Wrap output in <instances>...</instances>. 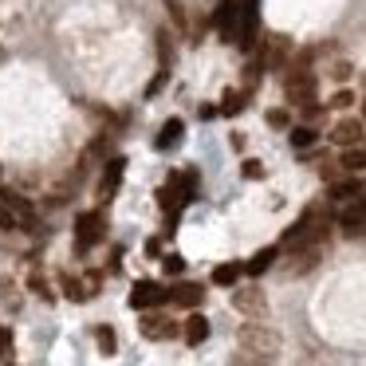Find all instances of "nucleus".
Returning a JSON list of instances; mask_svg holds the SVG:
<instances>
[{"label": "nucleus", "instance_id": "a878e982", "mask_svg": "<svg viewBox=\"0 0 366 366\" xmlns=\"http://www.w3.org/2000/svg\"><path fill=\"white\" fill-rule=\"evenodd\" d=\"M268 127L272 130H287V111H268Z\"/></svg>", "mask_w": 366, "mask_h": 366}, {"label": "nucleus", "instance_id": "f03ea898", "mask_svg": "<svg viewBox=\"0 0 366 366\" xmlns=\"http://www.w3.org/2000/svg\"><path fill=\"white\" fill-rule=\"evenodd\" d=\"M323 237H327V217L307 213V217H300V221L284 232V244L287 248H319V240H323Z\"/></svg>", "mask_w": 366, "mask_h": 366}, {"label": "nucleus", "instance_id": "5701e85b", "mask_svg": "<svg viewBox=\"0 0 366 366\" xmlns=\"http://www.w3.org/2000/svg\"><path fill=\"white\" fill-rule=\"evenodd\" d=\"M16 224H20V217H16V209H12V201L9 205L0 201V229H16Z\"/></svg>", "mask_w": 366, "mask_h": 366}, {"label": "nucleus", "instance_id": "f3484780", "mask_svg": "<svg viewBox=\"0 0 366 366\" xmlns=\"http://www.w3.org/2000/svg\"><path fill=\"white\" fill-rule=\"evenodd\" d=\"M272 260H276V248H260V252L244 264V272H248V276H264V272L272 268Z\"/></svg>", "mask_w": 366, "mask_h": 366}, {"label": "nucleus", "instance_id": "423d86ee", "mask_svg": "<svg viewBox=\"0 0 366 366\" xmlns=\"http://www.w3.org/2000/svg\"><path fill=\"white\" fill-rule=\"evenodd\" d=\"M287 51H292V40H287V36H268L264 48H260V67L264 71H284Z\"/></svg>", "mask_w": 366, "mask_h": 366}, {"label": "nucleus", "instance_id": "9b49d317", "mask_svg": "<svg viewBox=\"0 0 366 366\" xmlns=\"http://www.w3.org/2000/svg\"><path fill=\"white\" fill-rule=\"evenodd\" d=\"M122 169H127V162H122V158L107 162V169H103V182H99V201H111L114 193H119V185H122Z\"/></svg>", "mask_w": 366, "mask_h": 366}, {"label": "nucleus", "instance_id": "2f4dec72", "mask_svg": "<svg viewBox=\"0 0 366 366\" xmlns=\"http://www.w3.org/2000/svg\"><path fill=\"white\" fill-rule=\"evenodd\" d=\"M221 114V107H213V103H201V119H217Z\"/></svg>", "mask_w": 366, "mask_h": 366}, {"label": "nucleus", "instance_id": "0eeeda50", "mask_svg": "<svg viewBox=\"0 0 366 366\" xmlns=\"http://www.w3.org/2000/svg\"><path fill=\"white\" fill-rule=\"evenodd\" d=\"M166 300H169V292L162 284H154V280H138L134 292H130V307L134 311H150V307H158V303H166Z\"/></svg>", "mask_w": 366, "mask_h": 366}, {"label": "nucleus", "instance_id": "4be33fe9", "mask_svg": "<svg viewBox=\"0 0 366 366\" xmlns=\"http://www.w3.org/2000/svg\"><path fill=\"white\" fill-rule=\"evenodd\" d=\"M95 339H99V350H103V355H114V350H119V339H114L111 327H99Z\"/></svg>", "mask_w": 366, "mask_h": 366}, {"label": "nucleus", "instance_id": "c756f323", "mask_svg": "<svg viewBox=\"0 0 366 366\" xmlns=\"http://www.w3.org/2000/svg\"><path fill=\"white\" fill-rule=\"evenodd\" d=\"M240 169H244V177H264V166H260V162H256V158H248V162H244V166H240Z\"/></svg>", "mask_w": 366, "mask_h": 366}, {"label": "nucleus", "instance_id": "4468645a", "mask_svg": "<svg viewBox=\"0 0 366 366\" xmlns=\"http://www.w3.org/2000/svg\"><path fill=\"white\" fill-rule=\"evenodd\" d=\"M205 339H209V319L205 315H189L185 319V342H189V347H201Z\"/></svg>", "mask_w": 366, "mask_h": 366}, {"label": "nucleus", "instance_id": "aec40b11", "mask_svg": "<svg viewBox=\"0 0 366 366\" xmlns=\"http://www.w3.org/2000/svg\"><path fill=\"white\" fill-rule=\"evenodd\" d=\"M244 103H248V95H240V91H224V99H221V114H237Z\"/></svg>", "mask_w": 366, "mask_h": 366}, {"label": "nucleus", "instance_id": "a211bd4d", "mask_svg": "<svg viewBox=\"0 0 366 366\" xmlns=\"http://www.w3.org/2000/svg\"><path fill=\"white\" fill-rule=\"evenodd\" d=\"M240 272H244V264H221V268H213V284L217 287H232L240 280Z\"/></svg>", "mask_w": 366, "mask_h": 366}, {"label": "nucleus", "instance_id": "2eb2a0df", "mask_svg": "<svg viewBox=\"0 0 366 366\" xmlns=\"http://www.w3.org/2000/svg\"><path fill=\"white\" fill-rule=\"evenodd\" d=\"M201 295H205V292H201L197 284H177L174 292H169V300H174L177 307H197V303H201Z\"/></svg>", "mask_w": 366, "mask_h": 366}, {"label": "nucleus", "instance_id": "f8f14e48", "mask_svg": "<svg viewBox=\"0 0 366 366\" xmlns=\"http://www.w3.org/2000/svg\"><path fill=\"white\" fill-rule=\"evenodd\" d=\"M64 292H67V300L83 303L99 292V280L95 276H64Z\"/></svg>", "mask_w": 366, "mask_h": 366}, {"label": "nucleus", "instance_id": "412c9836", "mask_svg": "<svg viewBox=\"0 0 366 366\" xmlns=\"http://www.w3.org/2000/svg\"><path fill=\"white\" fill-rule=\"evenodd\" d=\"M342 169H350V174H358V169H366V150H347L342 154Z\"/></svg>", "mask_w": 366, "mask_h": 366}, {"label": "nucleus", "instance_id": "7ed1b4c3", "mask_svg": "<svg viewBox=\"0 0 366 366\" xmlns=\"http://www.w3.org/2000/svg\"><path fill=\"white\" fill-rule=\"evenodd\" d=\"M287 103L315 107V75L303 71V64H295L292 71H287Z\"/></svg>", "mask_w": 366, "mask_h": 366}, {"label": "nucleus", "instance_id": "dca6fc26", "mask_svg": "<svg viewBox=\"0 0 366 366\" xmlns=\"http://www.w3.org/2000/svg\"><path fill=\"white\" fill-rule=\"evenodd\" d=\"M182 134H185L182 119H169L166 127H162V134H158V150H169V146H177V142H182Z\"/></svg>", "mask_w": 366, "mask_h": 366}, {"label": "nucleus", "instance_id": "7c9ffc66", "mask_svg": "<svg viewBox=\"0 0 366 366\" xmlns=\"http://www.w3.org/2000/svg\"><path fill=\"white\" fill-rule=\"evenodd\" d=\"M232 366H268V362H264V358H256V355H244V350H240Z\"/></svg>", "mask_w": 366, "mask_h": 366}, {"label": "nucleus", "instance_id": "b1692460", "mask_svg": "<svg viewBox=\"0 0 366 366\" xmlns=\"http://www.w3.org/2000/svg\"><path fill=\"white\" fill-rule=\"evenodd\" d=\"M166 9H169V16H174V24H177V28H189V20H185V9H182V0H166Z\"/></svg>", "mask_w": 366, "mask_h": 366}, {"label": "nucleus", "instance_id": "f257e3e1", "mask_svg": "<svg viewBox=\"0 0 366 366\" xmlns=\"http://www.w3.org/2000/svg\"><path fill=\"white\" fill-rule=\"evenodd\" d=\"M237 342H240L244 355H256V358H264V362H272V358L280 355V335L268 331V327H256V323L240 327Z\"/></svg>", "mask_w": 366, "mask_h": 366}, {"label": "nucleus", "instance_id": "bb28decb", "mask_svg": "<svg viewBox=\"0 0 366 366\" xmlns=\"http://www.w3.org/2000/svg\"><path fill=\"white\" fill-rule=\"evenodd\" d=\"M0 355L12 358V331H9V327H0Z\"/></svg>", "mask_w": 366, "mask_h": 366}, {"label": "nucleus", "instance_id": "9d476101", "mask_svg": "<svg viewBox=\"0 0 366 366\" xmlns=\"http://www.w3.org/2000/svg\"><path fill=\"white\" fill-rule=\"evenodd\" d=\"M142 335L146 339H154V342H162V339H174L177 335V323L174 319H166V315H142Z\"/></svg>", "mask_w": 366, "mask_h": 366}, {"label": "nucleus", "instance_id": "6ab92c4d", "mask_svg": "<svg viewBox=\"0 0 366 366\" xmlns=\"http://www.w3.org/2000/svg\"><path fill=\"white\" fill-rule=\"evenodd\" d=\"M315 127H295L292 130V146H295V150H307V146H315Z\"/></svg>", "mask_w": 366, "mask_h": 366}, {"label": "nucleus", "instance_id": "1a4fd4ad", "mask_svg": "<svg viewBox=\"0 0 366 366\" xmlns=\"http://www.w3.org/2000/svg\"><path fill=\"white\" fill-rule=\"evenodd\" d=\"M232 307H237L240 315H264L268 300H264L260 287H237V295H232Z\"/></svg>", "mask_w": 366, "mask_h": 366}, {"label": "nucleus", "instance_id": "393cba45", "mask_svg": "<svg viewBox=\"0 0 366 366\" xmlns=\"http://www.w3.org/2000/svg\"><path fill=\"white\" fill-rule=\"evenodd\" d=\"M162 268H166L169 276H182V272H185V260H182V256H166V260H162Z\"/></svg>", "mask_w": 366, "mask_h": 366}, {"label": "nucleus", "instance_id": "ddd939ff", "mask_svg": "<svg viewBox=\"0 0 366 366\" xmlns=\"http://www.w3.org/2000/svg\"><path fill=\"white\" fill-rule=\"evenodd\" d=\"M331 142H335V146H355V142H362V122H355V119L335 122V127H331Z\"/></svg>", "mask_w": 366, "mask_h": 366}, {"label": "nucleus", "instance_id": "cd10ccee", "mask_svg": "<svg viewBox=\"0 0 366 366\" xmlns=\"http://www.w3.org/2000/svg\"><path fill=\"white\" fill-rule=\"evenodd\" d=\"M158 56H162V67H169V36L158 32Z\"/></svg>", "mask_w": 366, "mask_h": 366}, {"label": "nucleus", "instance_id": "20e7f679", "mask_svg": "<svg viewBox=\"0 0 366 366\" xmlns=\"http://www.w3.org/2000/svg\"><path fill=\"white\" fill-rule=\"evenodd\" d=\"M103 237H107V221H103V213H79V217H75V244H79V252L95 248Z\"/></svg>", "mask_w": 366, "mask_h": 366}, {"label": "nucleus", "instance_id": "6e6552de", "mask_svg": "<svg viewBox=\"0 0 366 366\" xmlns=\"http://www.w3.org/2000/svg\"><path fill=\"white\" fill-rule=\"evenodd\" d=\"M213 24H217V32H221V40L237 44V32H240V0H221V9H217Z\"/></svg>", "mask_w": 366, "mask_h": 366}, {"label": "nucleus", "instance_id": "c85d7f7f", "mask_svg": "<svg viewBox=\"0 0 366 366\" xmlns=\"http://www.w3.org/2000/svg\"><path fill=\"white\" fill-rule=\"evenodd\" d=\"M350 103H355V91H339V95L331 99V107H339V111H347Z\"/></svg>", "mask_w": 366, "mask_h": 366}, {"label": "nucleus", "instance_id": "39448f33", "mask_svg": "<svg viewBox=\"0 0 366 366\" xmlns=\"http://www.w3.org/2000/svg\"><path fill=\"white\" fill-rule=\"evenodd\" d=\"M256 36H260V0H240V32H237V44H240V48H252Z\"/></svg>", "mask_w": 366, "mask_h": 366}, {"label": "nucleus", "instance_id": "473e14b6", "mask_svg": "<svg viewBox=\"0 0 366 366\" xmlns=\"http://www.w3.org/2000/svg\"><path fill=\"white\" fill-rule=\"evenodd\" d=\"M362 114H366V99H362Z\"/></svg>", "mask_w": 366, "mask_h": 366}]
</instances>
